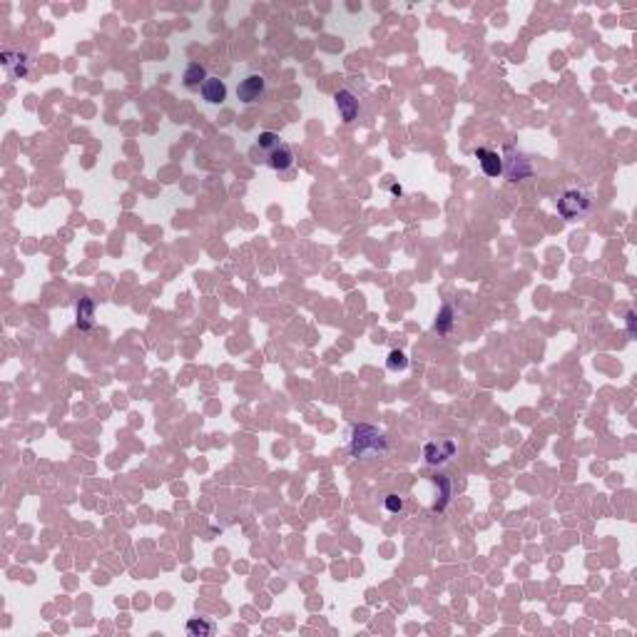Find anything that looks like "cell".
Listing matches in <instances>:
<instances>
[{"instance_id": "16", "label": "cell", "mask_w": 637, "mask_h": 637, "mask_svg": "<svg viewBox=\"0 0 637 637\" xmlns=\"http://www.w3.org/2000/svg\"><path fill=\"white\" fill-rule=\"evenodd\" d=\"M386 366H389V371H406L409 369V356L401 349H394V351H389Z\"/></svg>"}, {"instance_id": "11", "label": "cell", "mask_w": 637, "mask_h": 637, "mask_svg": "<svg viewBox=\"0 0 637 637\" xmlns=\"http://www.w3.org/2000/svg\"><path fill=\"white\" fill-rule=\"evenodd\" d=\"M281 142H284V140H281L277 132H259V137H257V142H254V147H252V157L264 162V157L272 155Z\"/></svg>"}, {"instance_id": "18", "label": "cell", "mask_w": 637, "mask_h": 637, "mask_svg": "<svg viewBox=\"0 0 637 637\" xmlns=\"http://www.w3.org/2000/svg\"><path fill=\"white\" fill-rule=\"evenodd\" d=\"M627 331L630 336H635V311H627Z\"/></svg>"}, {"instance_id": "2", "label": "cell", "mask_w": 637, "mask_h": 637, "mask_svg": "<svg viewBox=\"0 0 637 637\" xmlns=\"http://www.w3.org/2000/svg\"><path fill=\"white\" fill-rule=\"evenodd\" d=\"M593 210V194L588 190H565L560 197H557V212L563 219H578V216H585Z\"/></svg>"}, {"instance_id": "6", "label": "cell", "mask_w": 637, "mask_h": 637, "mask_svg": "<svg viewBox=\"0 0 637 637\" xmlns=\"http://www.w3.org/2000/svg\"><path fill=\"white\" fill-rule=\"evenodd\" d=\"M423 456H426L428 465H441L456 456V443H453L451 438L431 441V443H426V448H423Z\"/></svg>"}, {"instance_id": "14", "label": "cell", "mask_w": 637, "mask_h": 637, "mask_svg": "<svg viewBox=\"0 0 637 637\" xmlns=\"http://www.w3.org/2000/svg\"><path fill=\"white\" fill-rule=\"evenodd\" d=\"M453 324H456V311H453L451 304H445V306H441L438 316H436V331H438L441 336L451 334Z\"/></svg>"}, {"instance_id": "1", "label": "cell", "mask_w": 637, "mask_h": 637, "mask_svg": "<svg viewBox=\"0 0 637 637\" xmlns=\"http://www.w3.org/2000/svg\"><path fill=\"white\" fill-rule=\"evenodd\" d=\"M386 451H389V438H386V433H381L373 426H366V423H359V426L351 428L349 453H351L353 458H376V456H384Z\"/></svg>"}, {"instance_id": "12", "label": "cell", "mask_w": 637, "mask_h": 637, "mask_svg": "<svg viewBox=\"0 0 637 637\" xmlns=\"http://www.w3.org/2000/svg\"><path fill=\"white\" fill-rule=\"evenodd\" d=\"M207 68L202 65V62H190L185 68V75H182V82H185L187 90H192V93H199L202 90V85L207 82Z\"/></svg>"}, {"instance_id": "4", "label": "cell", "mask_w": 637, "mask_h": 637, "mask_svg": "<svg viewBox=\"0 0 637 637\" xmlns=\"http://www.w3.org/2000/svg\"><path fill=\"white\" fill-rule=\"evenodd\" d=\"M503 174H506L510 182L528 180V177L533 174V165L526 155L515 152V147H508L506 149V162H503Z\"/></svg>"}, {"instance_id": "9", "label": "cell", "mask_w": 637, "mask_h": 637, "mask_svg": "<svg viewBox=\"0 0 637 637\" xmlns=\"http://www.w3.org/2000/svg\"><path fill=\"white\" fill-rule=\"evenodd\" d=\"M476 160L481 162V169L488 177H501L503 174V157L495 152V149H486V147H478L476 149Z\"/></svg>"}, {"instance_id": "7", "label": "cell", "mask_w": 637, "mask_h": 637, "mask_svg": "<svg viewBox=\"0 0 637 637\" xmlns=\"http://www.w3.org/2000/svg\"><path fill=\"white\" fill-rule=\"evenodd\" d=\"M334 102L336 107H339V115L344 122H353V120L359 118V100H356V95L351 93V90H339V93L334 95Z\"/></svg>"}, {"instance_id": "17", "label": "cell", "mask_w": 637, "mask_h": 637, "mask_svg": "<svg viewBox=\"0 0 637 637\" xmlns=\"http://www.w3.org/2000/svg\"><path fill=\"white\" fill-rule=\"evenodd\" d=\"M386 510H389V513H401L403 498H398V495H386Z\"/></svg>"}, {"instance_id": "13", "label": "cell", "mask_w": 637, "mask_h": 637, "mask_svg": "<svg viewBox=\"0 0 637 637\" xmlns=\"http://www.w3.org/2000/svg\"><path fill=\"white\" fill-rule=\"evenodd\" d=\"M199 93H202L205 102H210V105H222L224 100H227V85L219 77H207V82L202 85Z\"/></svg>"}, {"instance_id": "5", "label": "cell", "mask_w": 637, "mask_h": 637, "mask_svg": "<svg viewBox=\"0 0 637 637\" xmlns=\"http://www.w3.org/2000/svg\"><path fill=\"white\" fill-rule=\"evenodd\" d=\"M264 90H266L264 75L249 73V75H244L239 80V85H237V98H239L244 105H252V102H259V100L264 98Z\"/></svg>"}, {"instance_id": "8", "label": "cell", "mask_w": 637, "mask_h": 637, "mask_svg": "<svg viewBox=\"0 0 637 637\" xmlns=\"http://www.w3.org/2000/svg\"><path fill=\"white\" fill-rule=\"evenodd\" d=\"M261 165L277 169V172H286V169L294 167V149H291L286 142H281L277 149H274L272 155L264 157V162H261Z\"/></svg>"}, {"instance_id": "3", "label": "cell", "mask_w": 637, "mask_h": 637, "mask_svg": "<svg viewBox=\"0 0 637 637\" xmlns=\"http://www.w3.org/2000/svg\"><path fill=\"white\" fill-rule=\"evenodd\" d=\"M0 65H3V70H6V75L10 77V80H23V77L30 75L33 60L25 50L6 48L3 53H0Z\"/></svg>"}, {"instance_id": "15", "label": "cell", "mask_w": 637, "mask_h": 637, "mask_svg": "<svg viewBox=\"0 0 637 637\" xmlns=\"http://www.w3.org/2000/svg\"><path fill=\"white\" fill-rule=\"evenodd\" d=\"M187 632L192 637H210V635H214V625L207 622L205 618H192V620H187Z\"/></svg>"}, {"instance_id": "10", "label": "cell", "mask_w": 637, "mask_h": 637, "mask_svg": "<svg viewBox=\"0 0 637 637\" xmlns=\"http://www.w3.org/2000/svg\"><path fill=\"white\" fill-rule=\"evenodd\" d=\"M75 324L80 331H90L95 326V299L82 297L75 306Z\"/></svg>"}]
</instances>
